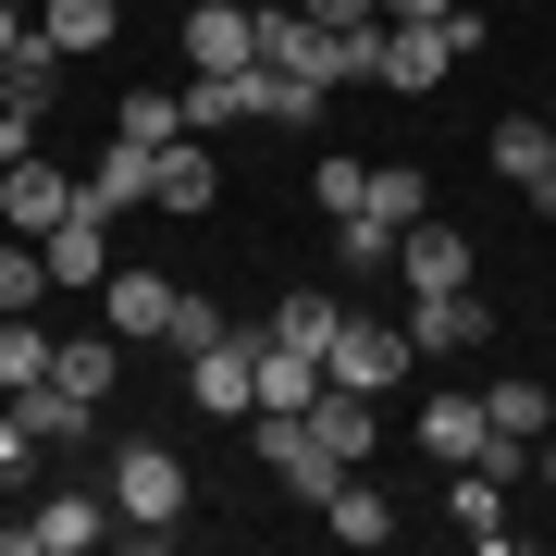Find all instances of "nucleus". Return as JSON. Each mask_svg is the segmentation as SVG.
<instances>
[{
    "instance_id": "nucleus-22",
    "label": "nucleus",
    "mask_w": 556,
    "mask_h": 556,
    "mask_svg": "<svg viewBox=\"0 0 556 556\" xmlns=\"http://www.w3.org/2000/svg\"><path fill=\"white\" fill-rule=\"evenodd\" d=\"M482 408H495V433H507V445H544V433H556V396H544L532 371H507V383H482Z\"/></svg>"
},
{
    "instance_id": "nucleus-12",
    "label": "nucleus",
    "mask_w": 556,
    "mask_h": 556,
    "mask_svg": "<svg viewBox=\"0 0 556 556\" xmlns=\"http://www.w3.org/2000/svg\"><path fill=\"white\" fill-rule=\"evenodd\" d=\"M223 199V161L199 137H161V174H149V211H211Z\"/></svg>"
},
{
    "instance_id": "nucleus-37",
    "label": "nucleus",
    "mask_w": 556,
    "mask_h": 556,
    "mask_svg": "<svg viewBox=\"0 0 556 556\" xmlns=\"http://www.w3.org/2000/svg\"><path fill=\"white\" fill-rule=\"evenodd\" d=\"M532 482H544V495H556V433H544V445H532Z\"/></svg>"
},
{
    "instance_id": "nucleus-38",
    "label": "nucleus",
    "mask_w": 556,
    "mask_h": 556,
    "mask_svg": "<svg viewBox=\"0 0 556 556\" xmlns=\"http://www.w3.org/2000/svg\"><path fill=\"white\" fill-rule=\"evenodd\" d=\"M519 13H532V0H519Z\"/></svg>"
},
{
    "instance_id": "nucleus-2",
    "label": "nucleus",
    "mask_w": 556,
    "mask_h": 556,
    "mask_svg": "<svg viewBox=\"0 0 556 556\" xmlns=\"http://www.w3.org/2000/svg\"><path fill=\"white\" fill-rule=\"evenodd\" d=\"M470 50H482L470 0H457L445 25H383V75H371V87H408V100H420V87H445L457 62H470Z\"/></svg>"
},
{
    "instance_id": "nucleus-11",
    "label": "nucleus",
    "mask_w": 556,
    "mask_h": 556,
    "mask_svg": "<svg viewBox=\"0 0 556 556\" xmlns=\"http://www.w3.org/2000/svg\"><path fill=\"white\" fill-rule=\"evenodd\" d=\"M396 273H408V298H457V285H470V236L420 211L408 236H396Z\"/></svg>"
},
{
    "instance_id": "nucleus-28",
    "label": "nucleus",
    "mask_w": 556,
    "mask_h": 556,
    "mask_svg": "<svg viewBox=\"0 0 556 556\" xmlns=\"http://www.w3.org/2000/svg\"><path fill=\"white\" fill-rule=\"evenodd\" d=\"M334 321H346V309H334V298H321V285H298V298H285V309H273V334L321 358V346H334Z\"/></svg>"
},
{
    "instance_id": "nucleus-25",
    "label": "nucleus",
    "mask_w": 556,
    "mask_h": 556,
    "mask_svg": "<svg viewBox=\"0 0 556 556\" xmlns=\"http://www.w3.org/2000/svg\"><path fill=\"white\" fill-rule=\"evenodd\" d=\"M13 420H25L38 445H75V433H87V396H62V383H25V396H13Z\"/></svg>"
},
{
    "instance_id": "nucleus-35",
    "label": "nucleus",
    "mask_w": 556,
    "mask_h": 556,
    "mask_svg": "<svg viewBox=\"0 0 556 556\" xmlns=\"http://www.w3.org/2000/svg\"><path fill=\"white\" fill-rule=\"evenodd\" d=\"M25 38H38V25H25V0H0V62H13Z\"/></svg>"
},
{
    "instance_id": "nucleus-29",
    "label": "nucleus",
    "mask_w": 556,
    "mask_h": 556,
    "mask_svg": "<svg viewBox=\"0 0 556 556\" xmlns=\"http://www.w3.org/2000/svg\"><path fill=\"white\" fill-rule=\"evenodd\" d=\"M38 298H50V248L13 236V248H0V309H38Z\"/></svg>"
},
{
    "instance_id": "nucleus-14",
    "label": "nucleus",
    "mask_w": 556,
    "mask_h": 556,
    "mask_svg": "<svg viewBox=\"0 0 556 556\" xmlns=\"http://www.w3.org/2000/svg\"><path fill=\"white\" fill-rule=\"evenodd\" d=\"M100 309H112V334H124V346H161V321H174V285H161V273H124V260H112Z\"/></svg>"
},
{
    "instance_id": "nucleus-17",
    "label": "nucleus",
    "mask_w": 556,
    "mask_h": 556,
    "mask_svg": "<svg viewBox=\"0 0 556 556\" xmlns=\"http://www.w3.org/2000/svg\"><path fill=\"white\" fill-rule=\"evenodd\" d=\"M50 358H62V334L38 309H0V396H25V383H50Z\"/></svg>"
},
{
    "instance_id": "nucleus-5",
    "label": "nucleus",
    "mask_w": 556,
    "mask_h": 556,
    "mask_svg": "<svg viewBox=\"0 0 556 556\" xmlns=\"http://www.w3.org/2000/svg\"><path fill=\"white\" fill-rule=\"evenodd\" d=\"M186 396H199L211 420H248V408H260V321H236L223 346L186 358Z\"/></svg>"
},
{
    "instance_id": "nucleus-13",
    "label": "nucleus",
    "mask_w": 556,
    "mask_h": 556,
    "mask_svg": "<svg viewBox=\"0 0 556 556\" xmlns=\"http://www.w3.org/2000/svg\"><path fill=\"white\" fill-rule=\"evenodd\" d=\"M149 174H161V149H137V137H112L100 161H87V199H100L112 223H137V211H149Z\"/></svg>"
},
{
    "instance_id": "nucleus-26",
    "label": "nucleus",
    "mask_w": 556,
    "mask_h": 556,
    "mask_svg": "<svg viewBox=\"0 0 556 556\" xmlns=\"http://www.w3.org/2000/svg\"><path fill=\"white\" fill-rule=\"evenodd\" d=\"M544 149H556V124H544V112H507V124H495V174H507V186H532V174H544Z\"/></svg>"
},
{
    "instance_id": "nucleus-4",
    "label": "nucleus",
    "mask_w": 556,
    "mask_h": 556,
    "mask_svg": "<svg viewBox=\"0 0 556 556\" xmlns=\"http://www.w3.org/2000/svg\"><path fill=\"white\" fill-rule=\"evenodd\" d=\"M321 371L346 383V396H396V383L420 371L408 321H334V346H321Z\"/></svg>"
},
{
    "instance_id": "nucleus-18",
    "label": "nucleus",
    "mask_w": 556,
    "mask_h": 556,
    "mask_svg": "<svg viewBox=\"0 0 556 556\" xmlns=\"http://www.w3.org/2000/svg\"><path fill=\"white\" fill-rule=\"evenodd\" d=\"M112 371H124V334H112V321H100V334H62V358H50V383H62V396H87V408L112 396Z\"/></svg>"
},
{
    "instance_id": "nucleus-33",
    "label": "nucleus",
    "mask_w": 556,
    "mask_h": 556,
    "mask_svg": "<svg viewBox=\"0 0 556 556\" xmlns=\"http://www.w3.org/2000/svg\"><path fill=\"white\" fill-rule=\"evenodd\" d=\"M25 457H38V433H25V420H0V482H25Z\"/></svg>"
},
{
    "instance_id": "nucleus-7",
    "label": "nucleus",
    "mask_w": 556,
    "mask_h": 556,
    "mask_svg": "<svg viewBox=\"0 0 556 556\" xmlns=\"http://www.w3.org/2000/svg\"><path fill=\"white\" fill-rule=\"evenodd\" d=\"M495 334H507V321L482 309V285H457V298H408V346H420V358H482Z\"/></svg>"
},
{
    "instance_id": "nucleus-34",
    "label": "nucleus",
    "mask_w": 556,
    "mask_h": 556,
    "mask_svg": "<svg viewBox=\"0 0 556 556\" xmlns=\"http://www.w3.org/2000/svg\"><path fill=\"white\" fill-rule=\"evenodd\" d=\"M457 0H383V25H445Z\"/></svg>"
},
{
    "instance_id": "nucleus-20",
    "label": "nucleus",
    "mask_w": 556,
    "mask_h": 556,
    "mask_svg": "<svg viewBox=\"0 0 556 556\" xmlns=\"http://www.w3.org/2000/svg\"><path fill=\"white\" fill-rule=\"evenodd\" d=\"M38 38L75 62V50H112V38H124V13H112V0H38Z\"/></svg>"
},
{
    "instance_id": "nucleus-21",
    "label": "nucleus",
    "mask_w": 556,
    "mask_h": 556,
    "mask_svg": "<svg viewBox=\"0 0 556 556\" xmlns=\"http://www.w3.org/2000/svg\"><path fill=\"white\" fill-rule=\"evenodd\" d=\"M321 532H334V544H396V507H383V495H371V482H358V470H346V482H334V495H321Z\"/></svg>"
},
{
    "instance_id": "nucleus-6",
    "label": "nucleus",
    "mask_w": 556,
    "mask_h": 556,
    "mask_svg": "<svg viewBox=\"0 0 556 556\" xmlns=\"http://www.w3.org/2000/svg\"><path fill=\"white\" fill-rule=\"evenodd\" d=\"M87 199V174H62L50 149H25V161H0V223H13V236H50L62 211Z\"/></svg>"
},
{
    "instance_id": "nucleus-36",
    "label": "nucleus",
    "mask_w": 556,
    "mask_h": 556,
    "mask_svg": "<svg viewBox=\"0 0 556 556\" xmlns=\"http://www.w3.org/2000/svg\"><path fill=\"white\" fill-rule=\"evenodd\" d=\"M532 211H544V223H556V149H544V174H532Z\"/></svg>"
},
{
    "instance_id": "nucleus-8",
    "label": "nucleus",
    "mask_w": 556,
    "mask_h": 556,
    "mask_svg": "<svg viewBox=\"0 0 556 556\" xmlns=\"http://www.w3.org/2000/svg\"><path fill=\"white\" fill-rule=\"evenodd\" d=\"M260 62V0H199L186 13V75H236Z\"/></svg>"
},
{
    "instance_id": "nucleus-1",
    "label": "nucleus",
    "mask_w": 556,
    "mask_h": 556,
    "mask_svg": "<svg viewBox=\"0 0 556 556\" xmlns=\"http://www.w3.org/2000/svg\"><path fill=\"white\" fill-rule=\"evenodd\" d=\"M174 519H186V457L174 445H124L112 457V544H174Z\"/></svg>"
},
{
    "instance_id": "nucleus-15",
    "label": "nucleus",
    "mask_w": 556,
    "mask_h": 556,
    "mask_svg": "<svg viewBox=\"0 0 556 556\" xmlns=\"http://www.w3.org/2000/svg\"><path fill=\"white\" fill-rule=\"evenodd\" d=\"M445 507H457V532H470L482 556H495V544H519V532H507V482L482 470V457H470V470H445Z\"/></svg>"
},
{
    "instance_id": "nucleus-19",
    "label": "nucleus",
    "mask_w": 556,
    "mask_h": 556,
    "mask_svg": "<svg viewBox=\"0 0 556 556\" xmlns=\"http://www.w3.org/2000/svg\"><path fill=\"white\" fill-rule=\"evenodd\" d=\"M371 408H383V396H346V383H321V396H309V433H321V445H334L346 470H358V457H371V433H383Z\"/></svg>"
},
{
    "instance_id": "nucleus-10",
    "label": "nucleus",
    "mask_w": 556,
    "mask_h": 556,
    "mask_svg": "<svg viewBox=\"0 0 556 556\" xmlns=\"http://www.w3.org/2000/svg\"><path fill=\"white\" fill-rule=\"evenodd\" d=\"M408 433H420V457H433V470H470V457L495 445V408L445 383V396H420V420H408Z\"/></svg>"
},
{
    "instance_id": "nucleus-3",
    "label": "nucleus",
    "mask_w": 556,
    "mask_h": 556,
    "mask_svg": "<svg viewBox=\"0 0 556 556\" xmlns=\"http://www.w3.org/2000/svg\"><path fill=\"white\" fill-rule=\"evenodd\" d=\"M0 544H13V556H87V544H112V482H100V495H75V482L38 495L25 519H0Z\"/></svg>"
},
{
    "instance_id": "nucleus-24",
    "label": "nucleus",
    "mask_w": 556,
    "mask_h": 556,
    "mask_svg": "<svg viewBox=\"0 0 556 556\" xmlns=\"http://www.w3.org/2000/svg\"><path fill=\"white\" fill-rule=\"evenodd\" d=\"M112 137H137V149H161V137H186V87H137V100L112 112Z\"/></svg>"
},
{
    "instance_id": "nucleus-16",
    "label": "nucleus",
    "mask_w": 556,
    "mask_h": 556,
    "mask_svg": "<svg viewBox=\"0 0 556 556\" xmlns=\"http://www.w3.org/2000/svg\"><path fill=\"white\" fill-rule=\"evenodd\" d=\"M321 383H334V371H321V358H309V346H285V334H273V321H260V408H309V396H321Z\"/></svg>"
},
{
    "instance_id": "nucleus-27",
    "label": "nucleus",
    "mask_w": 556,
    "mask_h": 556,
    "mask_svg": "<svg viewBox=\"0 0 556 556\" xmlns=\"http://www.w3.org/2000/svg\"><path fill=\"white\" fill-rule=\"evenodd\" d=\"M223 334H236V321H223L199 285H174V321H161V346H174V358H199V346H223Z\"/></svg>"
},
{
    "instance_id": "nucleus-30",
    "label": "nucleus",
    "mask_w": 556,
    "mask_h": 556,
    "mask_svg": "<svg viewBox=\"0 0 556 556\" xmlns=\"http://www.w3.org/2000/svg\"><path fill=\"white\" fill-rule=\"evenodd\" d=\"M334 248H346V273H383V260H396V223H358V211H346Z\"/></svg>"
},
{
    "instance_id": "nucleus-9",
    "label": "nucleus",
    "mask_w": 556,
    "mask_h": 556,
    "mask_svg": "<svg viewBox=\"0 0 556 556\" xmlns=\"http://www.w3.org/2000/svg\"><path fill=\"white\" fill-rule=\"evenodd\" d=\"M38 248H50V285H87V298L112 285V211H100V199H75Z\"/></svg>"
},
{
    "instance_id": "nucleus-32",
    "label": "nucleus",
    "mask_w": 556,
    "mask_h": 556,
    "mask_svg": "<svg viewBox=\"0 0 556 556\" xmlns=\"http://www.w3.org/2000/svg\"><path fill=\"white\" fill-rule=\"evenodd\" d=\"M309 25H334V38H358V25H383V0H298Z\"/></svg>"
},
{
    "instance_id": "nucleus-23",
    "label": "nucleus",
    "mask_w": 556,
    "mask_h": 556,
    "mask_svg": "<svg viewBox=\"0 0 556 556\" xmlns=\"http://www.w3.org/2000/svg\"><path fill=\"white\" fill-rule=\"evenodd\" d=\"M420 211H433V186H420L408 161H371V186H358V223H396V236H408Z\"/></svg>"
},
{
    "instance_id": "nucleus-31",
    "label": "nucleus",
    "mask_w": 556,
    "mask_h": 556,
    "mask_svg": "<svg viewBox=\"0 0 556 556\" xmlns=\"http://www.w3.org/2000/svg\"><path fill=\"white\" fill-rule=\"evenodd\" d=\"M358 186H371V161H321V174H309V199L346 223V211H358Z\"/></svg>"
}]
</instances>
